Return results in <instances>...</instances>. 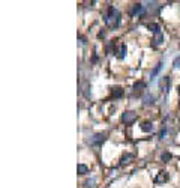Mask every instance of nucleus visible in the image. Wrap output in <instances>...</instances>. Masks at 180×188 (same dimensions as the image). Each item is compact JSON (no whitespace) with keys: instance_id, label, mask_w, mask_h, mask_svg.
<instances>
[{"instance_id":"nucleus-1","label":"nucleus","mask_w":180,"mask_h":188,"mask_svg":"<svg viewBox=\"0 0 180 188\" xmlns=\"http://www.w3.org/2000/svg\"><path fill=\"white\" fill-rule=\"evenodd\" d=\"M105 23H107L108 27H113V29L114 27H119V24H120V14L113 6L108 8V12L105 15Z\"/></svg>"},{"instance_id":"nucleus-2","label":"nucleus","mask_w":180,"mask_h":188,"mask_svg":"<svg viewBox=\"0 0 180 188\" xmlns=\"http://www.w3.org/2000/svg\"><path fill=\"white\" fill-rule=\"evenodd\" d=\"M105 139H107V136H105V134L98 133V134H95V136L90 139V145H92V146H101V145L105 142Z\"/></svg>"},{"instance_id":"nucleus-3","label":"nucleus","mask_w":180,"mask_h":188,"mask_svg":"<svg viewBox=\"0 0 180 188\" xmlns=\"http://www.w3.org/2000/svg\"><path fill=\"white\" fill-rule=\"evenodd\" d=\"M161 89L164 90V93H168L171 89V78L170 77H162L161 78Z\"/></svg>"},{"instance_id":"nucleus-4","label":"nucleus","mask_w":180,"mask_h":188,"mask_svg":"<svg viewBox=\"0 0 180 188\" xmlns=\"http://www.w3.org/2000/svg\"><path fill=\"white\" fill-rule=\"evenodd\" d=\"M135 119H137V114L134 112H125L122 114V120L125 122V123H132Z\"/></svg>"},{"instance_id":"nucleus-5","label":"nucleus","mask_w":180,"mask_h":188,"mask_svg":"<svg viewBox=\"0 0 180 188\" xmlns=\"http://www.w3.org/2000/svg\"><path fill=\"white\" fill-rule=\"evenodd\" d=\"M144 12V6L141 5V3H137L132 6V9H131V15L132 17H137V15H141Z\"/></svg>"},{"instance_id":"nucleus-6","label":"nucleus","mask_w":180,"mask_h":188,"mask_svg":"<svg viewBox=\"0 0 180 188\" xmlns=\"http://www.w3.org/2000/svg\"><path fill=\"white\" fill-rule=\"evenodd\" d=\"M153 101H155V96L150 95V93H146V95L143 96V102H144V106H152Z\"/></svg>"},{"instance_id":"nucleus-7","label":"nucleus","mask_w":180,"mask_h":188,"mask_svg":"<svg viewBox=\"0 0 180 188\" xmlns=\"http://www.w3.org/2000/svg\"><path fill=\"white\" fill-rule=\"evenodd\" d=\"M141 129H143L144 133H152L155 128H153V123H152V122H143V123H141Z\"/></svg>"},{"instance_id":"nucleus-8","label":"nucleus","mask_w":180,"mask_h":188,"mask_svg":"<svg viewBox=\"0 0 180 188\" xmlns=\"http://www.w3.org/2000/svg\"><path fill=\"white\" fill-rule=\"evenodd\" d=\"M153 42H155V45H161V44L164 42V35H162V32H161V30L155 33V38H153Z\"/></svg>"},{"instance_id":"nucleus-9","label":"nucleus","mask_w":180,"mask_h":188,"mask_svg":"<svg viewBox=\"0 0 180 188\" xmlns=\"http://www.w3.org/2000/svg\"><path fill=\"white\" fill-rule=\"evenodd\" d=\"M168 179H170L168 173H167V172H161V173L158 175V178H156V182H167Z\"/></svg>"},{"instance_id":"nucleus-10","label":"nucleus","mask_w":180,"mask_h":188,"mask_svg":"<svg viewBox=\"0 0 180 188\" xmlns=\"http://www.w3.org/2000/svg\"><path fill=\"white\" fill-rule=\"evenodd\" d=\"M162 66H164V63H162V62H159V63H158V65L155 66V69H153V71H152V74H150V78H152V80H153V78H155L156 75L159 74V71L162 69Z\"/></svg>"},{"instance_id":"nucleus-11","label":"nucleus","mask_w":180,"mask_h":188,"mask_svg":"<svg viewBox=\"0 0 180 188\" xmlns=\"http://www.w3.org/2000/svg\"><path fill=\"white\" fill-rule=\"evenodd\" d=\"M89 173V167L86 164H78V175H87Z\"/></svg>"},{"instance_id":"nucleus-12","label":"nucleus","mask_w":180,"mask_h":188,"mask_svg":"<svg viewBox=\"0 0 180 188\" xmlns=\"http://www.w3.org/2000/svg\"><path fill=\"white\" fill-rule=\"evenodd\" d=\"M143 89H146V83H144V81H138V83H135L134 84L135 92H141Z\"/></svg>"},{"instance_id":"nucleus-13","label":"nucleus","mask_w":180,"mask_h":188,"mask_svg":"<svg viewBox=\"0 0 180 188\" xmlns=\"http://www.w3.org/2000/svg\"><path fill=\"white\" fill-rule=\"evenodd\" d=\"M113 96H114V98H122V96H123V89L114 87V89H113Z\"/></svg>"},{"instance_id":"nucleus-14","label":"nucleus","mask_w":180,"mask_h":188,"mask_svg":"<svg viewBox=\"0 0 180 188\" xmlns=\"http://www.w3.org/2000/svg\"><path fill=\"white\" fill-rule=\"evenodd\" d=\"M125 56H126V45H125V44H122V45H120V51H119L117 57H119V59H123Z\"/></svg>"},{"instance_id":"nucleus-15","label":"nucleus","mask_w":180,"mask_h":188,"mask_svg":"<svg viewBox=\"0 0 180 188\" xmlns=\"http://www.w3.org/2000/svg\"><path fill=\"white\" fill-rule=\"evenodd\" d=\"M132 158H134V155H131V153L123 155V156H122V159H120V163H122V164H125V163H128V161H129V159H132Z\"/></svg>"},{"instance_id":"nucleus-16","label":"nucleus","mask_w":180,"mask_h":188,"mask_svg":"<svg viewBox=\"0 0 180 188\" xmlns=\"http://www.w3.org/2000/svg\"><path fill=\"white\" fill-rule=\"evenodd\" d=\"M95 184H96V179H95V178H92V179H87V181L84 182V187L90 188V187H93Z\"/></svg>"},{"instance_id":"nucleus-17","label":"nucleus","mask_w":180,"mask_h":188,"mask_svg":"<svg viewBox=\"0 0 180 188\" xmlns=\"http://www.w3.org/2000/svg\"><path fill=\"white\" fill-rule=\"evenodd\" d=\"M147 29H149V30H152L153 33L159 32V26H158V24H149V26H147Z\"/></svg>"},{"instance_id":"nucleus-18","label":"nucleus","mask_w":180,"mask_h":188,"mask_svg":"<svg viewBox=\"0 0 180 188\" xmlns=\"http://www.w3.org/2000/svg\"><path fill=\"white\" fill-rule=\"evenodd\" d=\"M170 159H171V153H170V152H164V153H162V161L167 163V161H170Z\"/></svg>"},{"instance_id":"nucleus-19","label":"nucleus","mask_w":180,"mask_h":188,"mask_svg":"<svg viewBox=\"0 0 180 188\" xmlns=\"http://www.w3.org/2000/svg\"><path fill=\"white\" fill-rule=\"evenodd\" d=\"M174 66H176V68H180V56L174 59Z\"/></svg>"},{"instance_id":"nucleus-20","label":"nucleus","mask_w":180,"mask_h":188,"mask_svg":"<svg viewBox=\"0 0 180 188\" xmlns=\"http://www.w3.org/2000/svg\"><path fill=\"white\" fill-rule=\"evenodd\" d=\"M165 134H167V129H165V128H164V129H162V131H161V134H159V139H161V140H162V139H164V137H165Z\"/></svg>"}]
</instances>
